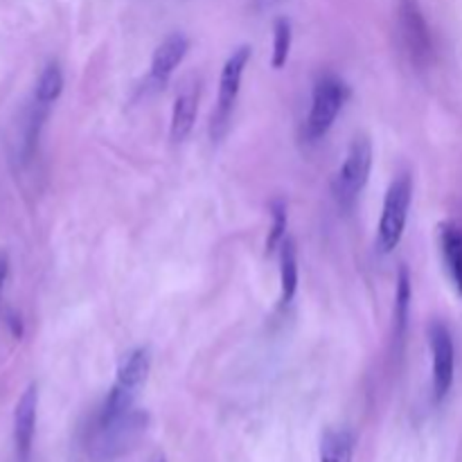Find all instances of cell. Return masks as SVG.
Returning a JSON list of instances; mask_svg holds the SVG:
<instances>
[{"label": "cell", "instance_id": "obj_1", "mask_svg": "<svg viewBox=\"0 0 462 462\" xmlns=\"http://www.w3.org/2000/svg\"><path fill=\"white\" fill-rule=\"evenodd\" d=\"M149 370H152V352H149V347H134V350L122 356L120 365H117L116 382H113L111 391L104 400L97 422H108V420H116L134 411V402L138 397L140 388L147 383Z\"/></svg>", "mask_w": 462, "mask_h": 462}, {"label": "cell", "instance_id": "obj_2", "mask_svg": "<svg viewBox=\"0 0 462 462\" xmlns=\"http://www.w3.org/2000/svg\"><path fill=\"white\" fill-rule=\"evenodd\" d=\"M411 203H413V179L409 171H402L388 185L386 194H383L382 215H379L377 224V251L382 255H391L397 246L402 244V237L406 233V224H409Z\"/></svg>", "mask_w": 462, "mask_h": 462}, {"label": "cell", "instance_id": "obj_3", "mask_svg": "<svg viewBox=\"0 0 462 462\" xmlns=\"http://www.w3.org/2000/svg\"><path fill=\"white\" fill-rule=\"evenodd\" d=\"M347 97H350V88L338 75L325 72L316 79L314 90H311L310 116H307L305 131H302L307 143H320L329 134L338 113L346 106Z\"/></svg>", "mask_w": 462, "mask_h": 462}, {"label": "cell", "instance_id": "obj_4", "mask_svg": "<svg viewBox=\"0 0 462 462\" xmlns=\"http://www.w3.org/2000/svg\"><path fill=\"white\" fill-rule=\"evenodd\" d=\"M373 171V143L365 135H356L347 147L346 158L334 176L332 192L341 210H352L356 199L365 189Z\"/></svg>", "mask_w": 462, "mask_h": 462}, {"label": "cell", "instance_id": "obj_5", "mask_svg": "<svg viewBox=\"0 0 462 462\" xmlns=\"http://www.w3.org/2000/svg\"><path fill=\"white\" fill-rule=\"evenodd\" d=\"M253 57L251 45H239L233 50L228 59H226L224 68L219 75V93H217V106L210 116V138L221 140L228 134L230 120H233L235 104L239 99V90H242L244 72H246L248 61Z\"/></svg>", "mask_w": 462, "mask_h": 462}, {"label": "cell", "instance_id": "obj_6", "mask_svg": "<svg viewBox=\"0 0 462 462\" xmlns=\"http://www.w3.org/2000/svg\"><path fill=\"white\" fill-rule=\"evenodd\" d=\"M144 429H147V415L140 413V411H129V413L108 420V422H97L90 451L97 460L117 458L143 438Z\"/></svg>", "mask_w": 462, "mask_h": 462}, {"label": "cell", "instance_id": "obj_7", "mask_svg": "<svg viewBox=\"0 0 462 462\" xmlns=\"http://www.w3.org/2000/svg\"><path fill=\"white\" fill-rule=\"evenodd\" d=\"M429 347H431V386L436 402H442L449 395L456 379V346L451 329L442 320L429 323Z\"/></svg>", "mask_w": 462, "mask_h": 462}, {"label": "cell", "instance_id": "obj_8", "mask_svg": "<svg viewBox=\"0 0 462 462\" xmlns=\"http://www.w3.org/2000/svg\"><path fill=\"white\" fill-rule=\"evenodd\" d=\"M36 415H39V386L30 383L21 393L16 409H14V445H16V454L21 462L30 458L36 433Z\"/></svg>", "mask_w": 462, "mask_h": 462}, {"label": "cell", "instance_id": "obj_9", "mask_svg": "<svg viewBox=\"0 0 462 462\" xmlns=\"http://www.w3.org/2000/svg\"><path fill=\"white\" fill-rule=\"evenodd\" d=\"M189 50V39L180 32L165 36L161 41L156 50L152 54V66H149V84L162 88L167 81L171 79V75L176 72V68L183 63V59L188 57Z\"/></svg>", "mask_w": 462, "mask_h": 462}, {"label": "cell", "instance_id": "obj_10", "mask_svg": "<svg viewBox=\"0 0 462 462\" xmlns=\"http://www.w3.org/2000/svg\"><path fill=\"white\" fill-rule=\"evenodd\" d=\"M438 246H440L442 266L451 289L462 298V226L456 221H445L438 228Z\"/></svg>", "mask_w": 462, "mask_h": 462}, {"label": "cell", "instance_id": "obj_11", "mask_svg": "<svg viewBox=\"0 0 462 462\" xmlns=\"http://www.w3.org/2000/svg\"><path fill=\"white\" fill-rule=\"evenodd\" d=\"M199 113V86H185L174 97L170 120V138L174 143H183L194 129Z\"/></svg>", "mask_w": 462, "mask_h": 462}, {"label": "cell", "instance_id": "obj_12", "mask_svg": "<svg viewBox=\"0 0 462 462\" xmlns=\"http://www.w3.org/2000/svg\"><path fill=\"white\" fill-rule=\"evenodd\" d=\"M298 280H300L298 248L296 242L287 237L280 246V307L291 305L298 293Z\"/></svg>", "mask_w": 462, "mask_h": 462}, {"label": "cell", "instance_id": "obj_13", "mask_svg": "<svg viewBox=\"0 0 462 462\" xmlns=\"http://www.w3.org/2000/svg\"><path fill=\"white\" fill-rule=\"evenodd\" d=\"M402 30L415 57L429 52V30L415 0H402Z\"/></svg>", "mask_w": 462, "mask_h": 462}, {"label": "cell", "instance_id": "obj_14", "mask_svg": "<svg viewBox=\"0 0 462 462\" xmlns=\"http://www.w3.org/2000/svg\"><path fill=\"white\" fill-rule=\"evenodd\" d=\"M355 442L350 429H329L320 440V462H352Z\"/></svg>", "mask_w": 462, "mask_h": 462}, {"label": "cell", "instance_id": "obj_15", "mask_svg": "<svg viewBox=\"0 0 462 462\" xmlns=\"http://www.w3.org/2000/svg\"><path fill=\"white\" fill-rule=\"evenodd\" d=\"M63 93V70L57 61H50L41 70L34 86V104L41 108H50Z\"/></svg>", "mask_w": 462, "mask_h": 462}, {"label": "cell", "instance_id": "obj_16", "mask_svg": "<svg viewBox=\"0 0 462 462\" xmlns=\"http://www.w3.org/2000/svg\"><path fill=\"white\" fill-rule=\"evenodd\" d=\"M411 300H413V289H411V275L406 266H402L397 275V291H395V307H393V320H395V337L402 338L409 325Z\"/></svg>", "mask_w": 462, "mask_h": 462}, {"label": "cell", "instance_id": "obj_17", "mask_svg": "<svg viewBox=\"0 0 462 462\" xmlns=\"http://www.w3.org/2000/svg\"><path fill=\"white\" fill-rule=\"evenodd\" d=\"M293 45V30L289 18H278L273 23V52H271V66L275 70H282L289 61Z\"/></svg>", "mask_w": 462, "mask_h": 462}, {"label": "cell", "instance_id": "obj_18", "mask_svg": "<svg viewBox=\"0 0 462 462\" xmlns=\"http://www.w3.org/2000/svg\"><path fill=\"white\" fill-rule=\"evenodd\" d=\"M287 226H289V208L287 201L282 199H275L271 203V228L266 235V253L280 251L282 242L287 239Z\"/></svg>", "mask_w": 462, "mask_h": 462}, {"label": "cell", "instance_id": "obj_19", "mask_svg": "<svg viewBox=\"0 0 462 462\" xmlns=\"http://www.w3.org/2000/svg\"><path fill=\"white\" fill-rule=\"evenodd\" d=\"M7 275H9V257L7 253L0 251V300H3V289H5V282H7Z\"/></svg>", "mask_w": 462, "mask_h": 462}]
</instances>
